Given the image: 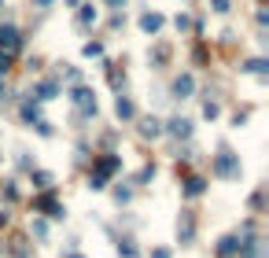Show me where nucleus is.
I'll use <instances>...</instances> for the list:
<instances>
[{"mask_svg":"<svg viewBox=\"0 0 269 258\" xmlns=\"http://www.w3.org/2000/svg\"><path fill=\"white\" fill-rule=\"evenodd\" d=\"M15 48H19V30L15 26H0V52L11 55Z\"/></svg>","mask_w":269,"mask_h":258,"instance_id":"nucleus-1","label":"nucleus"},{"mask_svg":"<svg viewBox=\"0 0 269 258\" xmlns=\"http://www.w3.org/2000/svg\"><path fill=\"white\" fill-rule=\"evenodd\" d=\"M74 103H77V107H85V111H96V100H92L89 89H74Z\"/></svg>","mask_w":269,"mask_h":258,"instance_id":"nucleus-2","label":"nucleus"},{"mask_svg":"<svg viewBox=\"0 0 269 258\" xmlns=\"http://www.w3.org/2000/svg\"><path fill=\"white\" fill-rule=\"evenodd\" d=\"M170 133H173V136H188V133H192V122H188V118H173V122H170Z\"/></svg>","mask_w":269,"mask_h":258,"instance_id":"nucleus-3","label":"nucleus"},{"mask_svg":"<svg viewBox=\"0 0 269 258\" xmlns=\"http://www.w3.org/2000/svg\"><path fill=\"white\" fill-rule=\"evenodd\" d=\"M140 26H144L148 34H155V30L163 26V15H144V19H140Z\"/></svg>","mask_w":269,"mask_h":258,"instance_id":"nucleus-4","label":"nucleus"},{"mask_svg":"<svg viewBox=\"0 0 269 258\" xmlns=\"http://www.w3.org/2000/svg\"><path fill=\"white\" fill-rule=\"evenodd\" d=\"M232 251H236V236H225V240L218 244V254H221V258H229Z\"/></svg>","mask_w":269,"mask_h":258,"instance_id":"nucleus-5","label":"nucleus"},{"mask_svg":"<svg viewBox=\"0 0 269 258\" xmlns=\"http://www.w3.org/2000/svg\"><path fill=\"white\" fill-rule=\"evenodd\" d=\"M203 185H207V181H203V177H188L184 192H188V195H199V192H203Z\"/></svg>","mask_w":269,"mask_h":258,"instance_id":"nucleus-6","label":"nucleus"},{"mask_svg":"<svg viewBox=\"0 0 269 258\" xmlns=\"http://www.w3.org/2000/svg\"><path fill=\"white\" fill-rule=\"evenodd\" d=\"M214 170H218V174H232V170H236V162H232L229 155H221V159L214 162Z\"/></svg>","mask_w":269,"mask_h":258,"instance_id":"nucleus-7","label":"nucleus"},{"mask_svg":"<svg viewBox=\"0 0 269 258\" xmlns=\"http://www.w3.org/2000/svg\"><path fill=\"white\" fill-rule=\"evenodd\" d=\"M173 93H177V96L192 93V78H188V74H184V78H177V85H173Z\"/></svg>","mask_w":269,"mask_h":258,"instance_id":"nucleus-8","label":"nucleus"},{"mask_svg":"<svg viewBox=\"0 0 269 258\" xmlns=\"http://www.w3.org/2000/svg\"><path fill=\"white\" fill-rule=\"evenodd\" d=\"M159 133H163V126L155 118H144V136H159Z\"/></svg>","mask_w":269,"mask_h":258,"instance_id":"nucleus-9","label":"nucleus"},{"mask_svg":"<svg viewBox=\"0 0 269 258\" xmlns=\"http://www.w3.org/2000/svg\"><path fill=\"white\" fill-rule=\"evenodd\" d=\"M115 111H118L122 118H129V114H133V103H129V100H122V96H118V103H115Z\"/></svg>","mask_w":269,"mask_h":258,"instance_id":"nucleus-10","label":"nucleus"},{"mask_svg":"<svg viewBox=\"0 0 269 258\" xmlns=\"http://www.w3.org/2000/svg\"><path fill=\"white\" fill-rule=\"evenodd\" d=\"M34 181H37V188H52V177H48V174H37Z\"/></svg>","mask_w":269,"mask_h":258,"instance_id":"nucleus-11","label":"nucleus"},{"mask_svg":"<svg viewBox=\"0 0 269 258\" xmlns=\"http://www.w3.org/2000/svg\"><path fill=\"white\" fill-rule=\"evenodd\" d=\"M214 11H229V0H214Z\"/></svg>","mask_w":269,"mask_h":258,"instance_id":"nucleus-12","label":"nucleus"},{"mask_svg":"<svg viewBox=\"0 0 269 258\" xmlns=\"http://www.w3.org/2000/svg\"><path fill=\"white\" fill-rule=\"evenodd\" d=\"M8 70V55H0V74H4Z\"/></svg>","mask_w":269,"mask_h":258,"instance_id":"nucleus-13","label":"nucleus"},{"mask_svg":"<svg viewBox=\"0 0 269 258\" xmlns=\"http://www.w3.org/2000/svg\"><path fill=\"white\" fill-rule=\"evenodd\" d=\"M151 258H170V251H155V254H151Z\"/></svg>","mask_w":269,"mask_h":258,"instance_id":"nucleus-14","label":"nucleus"},{"mask_svg":"<svg viewBox=\"0 0 269 258\" xmlns=\"http://www.w3.org/2000/svg\"><path fill=\"white\" fill-rule=\"evenodd\" d=\"M37 4H52V0H37Z\"/></svg>","mask_w":269,"mask_h":258,"instance_id":"nucleus-15","label":"nucleus"}]
</instances>
